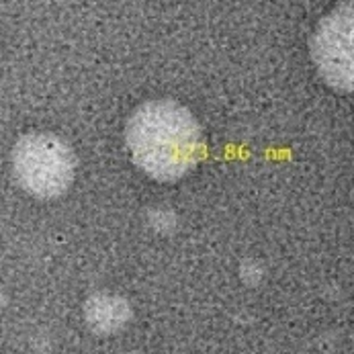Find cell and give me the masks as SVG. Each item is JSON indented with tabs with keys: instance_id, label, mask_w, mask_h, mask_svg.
I'll list each match as a JSON object with an SVG mask.
<instances>
[{
	"instance_id": "8992f818",
	"label": "cell",
	"mask_w": 354,
	"mask_h": 354,
	"mask_svg": "<svg viewBox=\"0 0 354 354\" xmlns=\"http://www.w3.org/2000/svg\"><path fill=\"white\" fill-rule=\"evenodd\" d=\"M2 307H4V293H2V289H0V311H2Z\"/></svg>"
},
{
	"instance_id": "277c9868",
	"label": "cell",
	"mask_w": 354,
	"mask_h": 354,
	"mask_svg": "<svg viewBox=\"0 0 354 354\" xmlns=\"http://www.w3.org/2000/svg\"><path fill=\"white\" fill-rule=\"evenodd\" d=\"M84 322L95 334H115L131 322V305L121 295L99 291L84 301Z\"/></svg>"
},
{
	"instance_id": "5b68a950",
	"label": "cell",
	"mask_w": 354,
	"mask_h": 354,
	"mask_svg": "<svg viewBox=\"0 0 354 354\" xmlns=\"http://www.w3.org/2000/svg\"><path fill=\"white\" fill-rule=\"evenodd\" d=\"M150 221H152V227L162 232V230H170L176 223V217H174V213L170 209H156L152 217H150Z\"/></svg>"
},
{
	"instance_id": "7a4b0ae2",
	"label": "cell",
	"mask_w": 354,
	"mask_h": 354,
	"mask_svg": "<svg viewBox=\"0 0 354 354\" xmlns=\"http://www.w3.org/2000/svg\"><path fill=\"white\" fill-rule=\"evenodd\" d=\"M15 180L37 199L64 195L76 174V158L70 146L51 133H27L10 153Z\"/></svg>"
},
{
	"instance_id": "3957f363",
	"label": "cell",
	"mask_w": 354,
	"mask_h": 354,
	"mask_svg": "<svg viewBox=\"0 0 354 354\" xmlns=\"http://www.w3.org/2000/svg\"><path fill=\"white\" fill-rule=\"evenodd\" d=\"M311 57L332 88L354 93V0L338 4L319 21L311 37Z\"/></svg>"
},
{
	"instance_id": "52a82bcc",
	"label": "cell",
	"mask_w": 354,
	"mask_h": 354,
	"mask_svg": "<svg viewBox=\"0 0 354 354\" xmlns=\"http://www.w3.org/2000/svg\"><path fill=\"white\" fill-rule=\"evenodd\" d=\"M131 354H146V353H131Z\"/></svg>"
},
{
	"instance_id": "6da1fadb",
	"label": "cell",
	"mask_w": 354,
	"mask_h": 354,
	"mask_svg": "<svg viewBox=\"0 0 354 354\" xmlns=\"http://www.w3.org/2000/svg\"><path fill=\"white\" fill-rule=\"evenodd\" d=\"M133 162L156 180H176L191 172L205 153L201 125L189 109L174 101L138 106L125 127Z\"/></svg>"
}]
</instances>
